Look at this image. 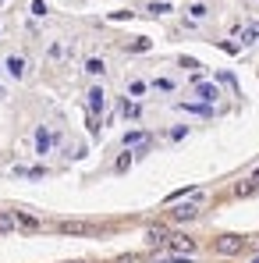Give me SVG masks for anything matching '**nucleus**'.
Instances as JSON below:
<instances>
[{
    "label": "nucleus",
    "instance_id": "f257e3e1",
    "mask_svg": "<svg viewBox=\"0 0 259 263\" xmlns=\"http://www.w3.org/2000/svg\"><path fill=\"white\" fill-rule=\"evenodd\" d=\"M213 249L220 256H238V253H245V238L242 235H220L213 242Z\"/></svg>",
    "mask_w": 259,
    "mask_h": 263
},
{
    "label": "nucleus",
    "instance_id": "f03ea898",
    "mask_svg": "<svg viewBox=\"0 0 259 263\" xmlns=\"http://www.w3.org/2000/svg\"><path fill=\"white\" fill-rule=\"evenodd\" d=\"M195 217H199V196L192 203H177L171 210V220H195Z\"/></svg>",
    "mask_w": 259,
    "mask_h": 263
},
{
    "label": "nucleus",
    "instance_id": "7ed1b4c3",
    "mask_svg": "<svg viewBox=\"0 0 259 263\" xmlns=\"http://www.w3.org/2000/svg\"><path fill=\"white\" fill-rule=\"evenodd\" d=\"M171 253H181V256H192L195 253V238H188V235H171Z\"/></svg>",
    "mask_w": 259,
    "mask_h": 263
},
{
    "label": "nucleus",
    "instance_id": "20e7f679",
    "mask_svg": "<svg viewBox=\"0 0 259 263\" xmlns=\"http://www.w3.org/2000/svg\"><path fill=\"white\" fill-rule=\"evenodd\" d=\"M107 107V92L96 86V89H89V114H99Z\"/></svg>",
    "mask_w": 259,
    "mask_h": 263
},
{
    "label": "nucleus",
    "instance_id": "39448f33",
    "mask_svg": "<svg viewBox=\"0 0 259 263\" xmlns=\"http://www.w3.org/2000/svg\"><path fill=\"white\" fill-rule=\"evenodd\" d=\"M92 228H89L86 220H61V235H89Z\"/></svg>",
    "mask_w": 259,
    "mask_h": 263
},
{
    "label": "nucleus",
    "instance_id": "423d86ee",
    "mask_svg": "<svg viewBox=\"0 0 259 263\" xmlns=\"http://www.w3.org/2000/svg\"><path fill=\"white\" fill-rule=\"evenodd\" d=\"M146 242H149V246H167V242H171V231H167V228H149V231H146Z\"/></svg>",
    "mask_w": 259,
    "mask_h": 263
},
{
    "label": "nucleus",
    "instance_id": "0eeeda50",
    "mask_svg": "<svg viewBox=\"0 0 259 263\" xmlns=\"http://www.w3.org/2000/svg\"><path fill=\"white\" fill-rule=\"evenodd\" d=\"M50 146H53V135H50L46 128H36V149L46 157V153H50Z\"/></svg>",
    "mask_w": 259,
    "mask_h": 263
},
{
    "label": "nucleus",
    "instance_id": "6e6552de",
    "mask_svg": "<svg viewBox=\"0 0 259 263\" xmlns=\"http://www.w3.org/2000/svg\"><path fill=\"white\" fill-rule=\"evenodd\" d=\"M256 189H259V178L252 175L249 181H238V185H234V196H242V199H245V196H252Z\"/></svg>",
    "mask_w": 259,
    "mask_h": 263
},
{
    "label": "nucleus",
    "instance_id": "1a4fd4ad",
    "mask_svg": "<svg viewBox=\"0 0 259 263\" xmlns=\"http://www.w3.org/2000/svg\"><path fill=\"white\" fill-rule=\"evenodd\" d=\"M125 146H138V149H146V146H149V135H146V132H128V135H125Z\"/></svg>",
    "mask_w": 259,
    "mask_h": 263
},
{
    "label": "nucleus",
    "instance_id": "9d476101",
    "mask_svg": "<svg viewBox=\"0 0 259 263\" xmlns=\"http://www.w3.org/2000/svg\"><path fill=\"white\" fill-rule=\"evenodd\" d=\"M4 68H7V71H11V75H14V79H22V75H25V68H29V64H25V57H7V64H4Z\"/></svg>",
    "mask_w": 259,
    "mask_h": 263
},
{
    "label": "nucleus",
    "instance_id": "9b49d317",
    "mask_svg": "<svg viewBox=\"0 0 259 263\" xmlns=\"http://www.w3.org/2000/svg\"><path fill=\"white\" fill-rule=\"evenodd\" d=\"M14 220H18V228H25V231H39V220L29 217V214H22V210L14 214Z\"/></svg>",
    "mask_w": 259,
    "mask_h": 263
},
{
    "label": "nucleus",
    "instance_id": "f8f14e48",
    "mask_svg": "<svg viewBox=\"0 0 259 263\" xmlns=\"http://www.w3.org/2000/svg\"><path fill=\"white\" fill-rule=\"evenodd\" d=\"M195 96H199L203 103H213L220 92H216V86H195Z\"/></svg>",
    "mask_w": 259,
    "mask_h": 263
},
{
    "label": "nucleus",
    "instance_id": "ddd939ff",
    "mask_svg": "<svg viewBox=\"0 0 259 263\" xmlns=\"http://www.w3.org/2000/svg\"><path fill=\"white\" fill-rule=\"evenodd\" d=\"M131 160H135V153H121V157H117V160H114V171H117V175H125V171H128L131 167Z\"/></svg>",
    "mask_w": 259,
    "mask_h": 263
},
{
    "label": "nucleus",
    "instance_id": "4468645a",
    "mask_svg": "<svg viewBox=\"0 0 259 263\" xmlns=\"http://www.w3.org/2000/svg\"><path fill=\"white\" fill-rule=\"evenodd\" d=\"M181 110H188V114H203V118H210L213 110H210V103H181Z\"/></svg>",
    "mask_w": 259,
    "mask_h": 263
},
{
    "label": "nucleus",
    "instance_id": "2eb2a0df",
    "mask_svg": "<svg viewBox=\"0 0 259 263\" xmlns=\"http://www.w3.org/2000/svg\"><path fill=\"white\" fill-rule=\"evenodd\" d=\"M14 228H18L14 214H0V235H7V231H14Z\"/></svg>",
    "mask_w": 259,
    "mask_h": 263
},
{
    "label": "nucleus",
    "instance_id": "dca6fc26",
    "mask_svg": "<svg viewBox=\"0 0 259 263\" xmlns=\"http://www.w3.org/2000/svg\"><path fill=\"white\" fill-rule=\"evenodd\" d=\"M259 40V25H245V29H242V43L249 46V43H256Z\"/></svg>",
    "mask_w": 259,
    "mask_h": 263
},
{
    "label": "nucleus",
    "instance_id": "f3484780",
    "mask_svg": "<svg viewBox=\"0 0 259 263\" xmlns=\"http://www.w3.org/2000/svg\"><path fill=\"white\" fill-rule=\"evenodd\" d=\"M86 71H89V75H103L107 68H103V61H99V57H92V61H86Z\"/></svg>",
    "mask_w": 259,
    "mask_h": 263
},
{
    "label": "nucleus",
    "instance_id": "a211bd4d",
    "mask_svg": "<svg viewBox=\"0 0 259 263\" xmlns=\"http://www.w3.org/2000/svg\"><path fill=\"white\" fill-rule=\"evenodd\" d=\"M121 110H125V118H142V107L138 103H121Z\"/></svg>",
    "mask_w": 259,
    "mask_h": 263
},
{
    "label": "nucleus",
    "instance_id": "6ab92c4d",
    "mask_svg": "<svg viewBox=\"0 0 259 263\" xmlns=\"http://www.w3.org/2000/svg\"><path fill=\"white\" fill-rule=\"evenodd\" d=\"M146 11H149V14H167V11H171V4H164V0H156V4H149Z\"/></svg>",
    "mask_w": 259,
    "mask_h": 263
},
{
    "label": "nucleus",
    "instance_id": "aec40b11",
    "mask_svg": "<svg viewBox=\"0 0 259 263\" xmlns=\"http://www.w3.org/2000/svg\"><path fill=\"white\" fill-rule=\"evenodd\" d=\"M188 11H192V18H206V14H210V11H206V4H192Z\"/></svg>",
    "mask_w": 259,
    "mask_h": 263
},
{
    "label": "nucleus",
    "instance_id": "412c9836",
    "mask_svg": "<svg viewBox=\"0 0 259 263\" xmlns=\"http://www.w3.org/2000/svg\"><path fill=\"white\" fill-rule=\"evenodd\" d=\"M149 46H153V43H149V40H135V43H131L128 50H135V53H146Z\"/></svg>",
    "mask_w": 259,
    "mask_h": 263
},
{
    "label": "nucleus",
    "instance_id": "4be33fe9",
    "mask_svg": "<svg viewBox=\"0 0 259 263\" xmlns=\"http://www.w3.org/2000/svg\"><path fill=\"white\" fill-rule=\"evenodd\" d=\"M153 86L160 89V92H174V82H171V79H156V82H153Z\"/></svg>",
    "mask_w": 259,
    "mask_h": 263
},
{
    "label": "nucleus",
    "instance_id": "5701e85b",
    "mask_svg": "<svg viewBox=\"0 0 259 263\" xmlns=\"http://www.w3.org/2000/svg\"><path fill=\"white\" fill-rule=\"evenodd\" d=\"M142 92H146V82H138V79H135V82L128 86V96H142Z\"/></svg>",
    "mask_w": 259,
    "mask_h": 263
},
{
    "label": "nucleus",
    "instance_id": "b1692460",
    "mask_svg": "<svg viewBox=\"0 0 259 263\" xmlns=\"http://www.w3.org/2000/svg\"><path fill=\"white\" fill-rule=\"evenodd\" d=\"M32 14H36V18H43V14H46V4H43V0H32Z\"/></svg>",
    "mask_w": 259,
    "mask_h": 263
},
{
    "label": "nucleus",
    "instance_id": "393cba45",
    "mask_svg": "<svg viewBox=\"0 0 259 263\" xmlns=\"http://www.w3.org/2000/svg\"><path fill=\"white\" fill-rule=\"evenodd\" d=\"M167 263H192V256H181L177 253V256H167Z\"/></svg>",
    "mask_w": 259,
    "mask_h": 263
},
{
    "label": "nucleus",
    "instance_id": "a878e982",
    "mask_svg": "<svg viewBox=\"0 0 259 263\" xmlns=\"http://www.w3.org/2000/svg\"><path fill=\"white\" fill-rule=\"evenodd\" d=\"M252 263H259V256H256V260H252Z\"/></svg>",
    "mask_w": 259,
    "mask_h": 263
},
{
    "label": "nucleus",
    "instance_id": "bb28decb",
    "mask_svg": "<svg viewBox=\"0 0 259 263\" xmlns=\"http://www.w3.org/2000/svg\"><path fill=\"white\" fill-rule=\"evenodd\" d=\"M256 178H259V175H256Z\"/></svg>",
    "mask_w": 259,
    "mask_h": 263
}]
</instances>
